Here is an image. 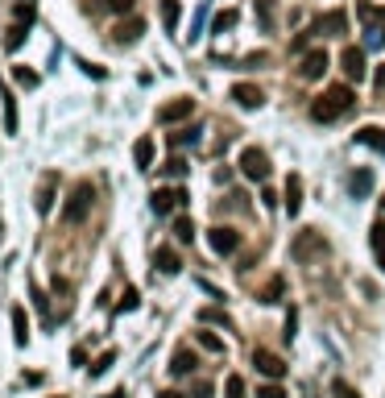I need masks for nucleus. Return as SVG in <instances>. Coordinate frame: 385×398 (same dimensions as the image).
I'll use <instances>...</instances> for the list:
<instances>
[{"label":"nucleus","instance_id":"nucleus-1","mask_svg":"<svg viewBox=\"0 0 385 398\" xmlns=\"http://www.w3.org/2000/svg\"><path fill=\"white\" fill-rule=\"evenodd\" d=\"M356 108V91L348 88V84H332V88L323 91L315 104H311V121H319V125H327V121H340Z\"/></svg>","mask_w":385,"mask_h":398},{"label":"nucleus","instance_id":"nucleus-2","mask_svg":"<svg viewBox=\"0 0 385 398\" xmlns=\"http://www.w3.org/2000/svg\"><path fill=\"white\" fill-rule=\"evenodd\" d=\"M91 204H95V187H91V183H75V191H71V199H67V208H62V220L83 224L87 212H91Z\"/></svg>","mask_w":385,"mask_h":398},{"label":"nucleus","instance_id":"nucleus-3","mask_svg":"<svg viewBox=\"0 0 385 398\" xmlns=\"http://www.w3.org/2000/svg\"><path fill=\"white\" fill-rule=\"evenodd\" d=\"M241 175L253 178V183H265V178H269V158H265V150H257V145L241 150Z\"/></svg>","mask_w":385,"mask_h":398},{"label":"nucleus","instance_id":"nucleus-4","mask_svg":"<svg viewBox=\"0 0 385 398\" xmlns=\"http://www.w3.org/2000/svg\"><path fill=\"white\" fill-rule=\"evenodd\" d=\"M149 204H154V212H158V216H170L174 208H182V204H187V191H182V187H162V191H154V195H149Z\"/></svg>","mask_w":385,"mask_h":398},{"label":"nucleus","instance_id":"nucleus-5","mask_svg":"<svg viewBox=\"0 0 385 398\" xmlns=\"http://www.w3.org/2000/svg\"><path fill=\"white\" fill-rule=\"evenodd\" d=\"M191 112H195V100H191V95H178V100H170V104L158 108V121H162V125H178V121H187Z\"/></svg>","mask_w":385,"mask_h":398},{"label":"nucleus","instance_id":"nucleus-6","mask_svg":"<svg viewBox=\"0 0 385 398\" xmlns=\"http://www.w3.org/2000/svg\"><path fill=\"white\" fill-rule=\"evenodd\" d=\"M208 245H212L219 258H228V253H236V245H241V232L219 224V228H212V232H208Z\"/></svg>","mask_w":385,"mask_h":398},{"label":"nucleus","instance_id":"nucleus-7","mask_svg":"<svg viewBox=\"0 0 385 398\" xmlns=\"http://www.w3.org/2000/svg\"><path fill=\"white\" fill-rule=\"evenodd\" d=\"M344 29H348V17H344L340 8H332V13H323V17H315V34H323V38H340Z\"/></svg>","mask_w":385,"mask_h":398},{"label":"nucleus","instance_id":"nucleus-8","mask_svg":"<svg viewBox=\"0 0 385 398\" xmlns=\"http://www.w3.org/2000/svg\"><path fill=\"white\" fill-rule=\"evenodd\" d=\"M344 187H348V195H352V199H365V195L373 191V166H360V171H352V175L344 178Z\"/></svg>","mask_w":385,"mask_h":398},{"label":"nucleus","instance_id":"nucleus-9","mask_svg":"<svg viewBox=\"0 0 385 398\" xmlns=\"http://www.w3.org/2000/svg\"><path fill=\"white\" fill-rule=\"evenodd\" d=\"M253 365L265 373V378H273V382H278V378H286V361H282V357H273L269 349H257V353H253Z\"/></svg>","mask_w":385,"mask_h":398},{"label":"nucleus","instance_id":"nucleus-10","mask_svg":"<svg viewBox=\"0 0 385 398\" xmlns=\"http://www.w3.org/2000/svg\"><path fill=\"white\" fill-rule=\"evenodd\" d=\"M299 75H302V79H323V75H327V54H323V50H311V54H302Z\"/></svg>","mask_w":385,"mask_h":398},{"label":"nucleus","instance_id":"nucleus-11","mask_svg":"<svg viewBox=\"0 0 385 398\" xmlns=\"http://www.w3.org/2000/svg\"><path fill=\"white\" fill-rule=\"evenodd\" d=\"M340 67H344V75L356 84V79H365V50L360 46H348L340 54Z\"/></svg>","mask_w":385,"mask_h":398},{"label":"nucleus","instance_id":"nucleus-12","mask_svg":"<svg viewBox=\"0 0 385 398\" xmlns=\"http://www.w3.org/2000/svg\"><path fill=\"white\" fill-rule=\"evenodd\" d=\"M232 100H236L241 108H249V112H253V108L265 104V91L257 88V84H236V88H232Z\"/></svg>","mask_w":385,"mask_h":398},{"label":"nucleus","instance_id":"nucleus-13","mask_svg":"<svg viewBox=\"0 0 385 398\" xmlns=\"http://www.w3.org/2000/svg\"><path fill=\"white\" fill-rule=\"evenodd\" d=\"M356 141H360L365 150H373V154H381L385 158V129L381 125H365V129L356 133Z\"/></svg>","mask_w":385,"mask_h":398},{"label":"nucleus","instance_id":"nucleus-14","mask_svg":"<svg viewBox=\"0 0 385 398\" xmlns=\"http://www.w3.org/2000/svg\"><path fill=\"white\" fill-rule=\"evenodd\" d=\"M141 34H145V21H141V17H128V21L116 25V42H121V46H133Z\"/></svg>","mask_w":385,"mask_h":398},{"label":"nucleus","instance_id":"nucleus-15","mask_svg":"<svg viewBox=\"0 0 385 398\" xmlns=\"http://www.w3.org/2000/svg\"><path fill=\"white\" fill-rule=\"evenodd\" d=\"M286 212L290 216L302 212V178L299 175H286Z\"/></svg>","mask_w":385,"mask_h":398},{"label":"nucleus","instance_id":"nucleus-16","mask_svg":"<svg viewBox=\"0 0 385 398\" xmlns=\"http://www.w3.org/2000/svg\"><path fill=\"white\" fill-rule=\"evenodd\" d=\"M195 365H199V361H195V353H191V349H178V353L170 357V373H174V378L195 373Z\"/></svg>","mask_w":385,"mask_h":398},{"label":"nucleus","instance_id":"nucleus-17","mask_svg":"<svg viewBox=\"0 0 385 398\" xmlns=\"http://www.w3.org/2000/svg\"><path fill=\"white\" fill-rule=\"evenodd\" d=\"M54 183H58V175H46L42 178V187H38V199H34V208H38V212H50V208H54Z\"/></svg>","mask_w":385,"mask_h":398},{"label":"nucleus","instance_id":"nucleus-18","mask_svg":"<svg viewBox=\"0 0 385 398\" xmlns=\"http://www.w3.org/2000/svg\"><path fill=\"white\" fill-rule=\"evenodd\" d=\"M154 265H158V270H162V274H178V270H182V258H178V253H174L170 245H162V249H158V253H154Z\"/></svg>","mask_w":385,"mask_h":398},{"label":"nucleus","instance_id":"nucleus-19","mask_svg":"<svg viewBox=\"0 0 385 398\" xmlns=\"http://www.w3.org/2000/svg\"><path fill=\"white\" fill-rule=\"evenodd\" d=\"M133 162H137L141 171H149V166H154V141H149V137H141V141L133 145Z\"/></svg>","mask_w":385,"mask_h":398},{"label":"nucleus","instance_id":"nucleus-20","mask_svg":"<svg viewBox=\"0 0 385 398\" xmlns=\"http://www.w3.org/2000/svg\"><path fill=\"white\" fill-rule=\"evenodd\" d=\"M178 21H182V4H178V0H162V25H166V29H178Z\"/></svg>","mask_w":385,"mask_h":398},{"label":"nucleus","instance_id":"nucleus-21","mask_svg":"<svg viewBox=\"0 0 385 398\" xmlns=\"http://www.w3.org/2000/svg\"><path fill=\"white\" fill-rule=\"evenodd\" d=\"M236 21H241V13H236V8H224V13H215L212 34H228V29H236Z\"/></svg>","mask_w":385,"mask_h":398},{"label":"nucleus","instance_id":"nucleus-22","mask_svg":"<svg viewBox=\"0 0 385 398\" xmlns=\"http://www.w3.org/2000/svg\"><path fill=\"white\" fill-rule=\"evenodd\" d=\"M13 336H17V345H29V319H25V307H13Z\"/></svg>","mask_w":385,"mask_h":398},{"label":"nucleus","instance_id":"nucleus-23","mask_svg":"<svg viewBox=\"0 0 385 398\" xmlns=\"http://www.w3.org/2000/svg\"><path fill=\"white\" fill-rule=\"evenodd\" d=\"M0 100H4V129L17 133V100H13V91L0 88Z\"/></svg>","mask_w":385,"mask_h":398},{"label":"nucleus","instance_id":"nucleus-24","mask_svg":"<svg viewBox=\"0 0 385 398\" xmlns=\"http://www.w3.org/2000/svg\"><path fill=\"white\" fill-rule=\"evenodd\" d=\"M306 253H327V245L319 237H299L295 241V258H306Z\"/></svg>","mask_w":385,"mask_h":398},{"label":"nucleus","instance_id":"nucleus-25","mask_svg":"<svg viewBox=\"0 0 385 398\" xmlns=\"http://www.w3.org/2000/svg\"><path fill=\"white\" fill-rule=\"evenodd\" d=\"M369 245H373V253H377V265L385 270V224H373V228H369Z\"/></svg>","mask_w":385,"mask_h":398},{"label":"nucleus","instance_id":"nucleus-26","mask_svg":"<svg viewBox=\"0 0 385 398\" xmlns=\"http://www.w3.org/2000/svg\"><path fill=\"white\" fill-rule=\"evenodd\" d=\"M199 125H187V129H178V133H170V145H195L199 141Z\"/></svg>","mask_w":385,"mask_h":398},{"label":"nucleus","instance_id":"nucleus-27","mask_svg":"<svg viewBox=\"0 0 385 398\" xmlns=\"http://www.w3.org/2000/svg\"><path fill=\"white\" fill-rule=\"evenodd\" d=\"M13 84H17V88H38V71H25V67H13Z\"/></svg>","mask_w":385,"mask_h":398},{"label":"nucleus","instance_id":"nucleus-28","mask_svg":"<svg viewBox=\"0 0 385 398\" xmlns=\"http://www.w3.org/2000/svg\"><path fill=\"white\" fill-rule=\"evenodd\" d=\"M385 46V29L377 25H365V50H381Z\"/></svg>","mask_w":385,"mask_h":398},{"label":"nucleus","instance_id":"nucleus-29","mask_svg":"<svg viewBox=\"0 0 385 398\" xmlns=\"http://www.w3.org/2000/svg\"><path fill=\"white\" fill-rule=\"evenodd\" d=\"M174 237H178V241H195V224L187 220V216H178V220H174Z\"/></svg>","mask_w":385,"mask_h":398},{"label":"nucleus","instance_id":"nucleus-30","mask_svg":"<svg viewBox=\"0 0 385 398\" xmlns=\"http://www.w3.org/2000/svg\"><path fill=\"white\" fill-rule=\"evenodd\" d=\"M112 361H116V353H112V349H108V353H100V357H95V365H91V378L108 373V369H112Z\"/></svg>","mask_w":385,"mask_h":398},{"label":"nucleus","instance_id":"nucleus-31","mask_svg":"<svg viewBox=\"0 0 385 398\" xmlns=\"http://www.w3.org/2000/svg\"><path fill=\"white\" fill-rule=\"evenodd\" d=\"M282 291H286V282H282V278H273V282L261 291V303H278V295H282Z\"/></svg>","mask_w":385,"mask_h":398},{"label":"nucleus","instance_id":"nucleus-32","mask_svg":"<svg viewBox=\"0 0 385 398\" xmlns=\"http://www.w3.org/2000/svg\"><path fill=\"white\" fill-rule=\"evenodd\" d=\"M224 394L228 398H245V382H241V373H232V378L224 382Z\"/></svg>","mask_w":385,"mask_h":398},{"label":"nucleus","instance_id":"nucleus-33","mask_svg":"<svg viewBox=\"0 0 385 398\" xmlns=\"http://www.w3.org/2000/svg\"><path fill=\"white\" fill-rule=\"evenodd\" d=\"M199 345H203L208 353H224V340H219L215 332H199Z\"/></svg>","mask_w":385,"mask_h":398},{"label":"nucleus","instance_id":"nucleus-34","mask_svg":"<svg viewBox=\"0 0 385 398\" xmlns=\"http://www.w3.org/2000/svg\"><path fill=\"white\" fill-rule=\"evenodd\" d=\"M199 319H203V324H224V328H228V315H224L219 307H203L199 311Z\"/></svg>","mask_w":385,"mask_h":398},{"label":"nucleus","instance_id":"nucleus-35","mask_svg":"<svg viewBox=\"0 0 385 398\" xmlns=\"http://www.w3.org/2000/svg\"><path fill=\"white\" fill-rule=\"evenodd\" d=\"M203 25H208V4H203V8H199V17H195V25H191V34H187V38H191V42H195V38H199V34H203Z\"/></svg>","mask_w":385,"mask_h":398},{"label":"nucleus","instance_id":"nucleus-36","mask_svg":"<svg viewBox=\"0 0 385 398\" xmlns=\"http://www.w3.org/2000/svg\"><path fill=\"white\" fill-rule=\"evenodd\" d=\"M257 13H261V29H269V25H273V8H269V0H257Z\"/></svg>","mask_w":385,"mask_h":398},{"label":"nucleus","instance_id":"nucleus-37","mask_svg":"<svg viewBox=\"0 0 385 398\" xmlns=\"http://www.w3.org/2000/svg\"><path fill=\"white\" fill-rule=\"evenodd\" d=\"M187 171H191V166H187L182 158H170V162H166V175H170V178H182Z\"/></svg>","mask_w":385,"mask_h":398},{"label":"nucleus","instance_id":"nucleus-38","mask_svg":"<svg viewBox=\"0 0 385 398\" xmlns=\"http://www.w3.org/2000/svg\"><path fill=\"white\" fill-rule=\"evenodd\" d=\"M295 332H299V315H295V307L286 311V332H282V336H286V340H295Z\"/></svg>","mask_w":385,"mask_h":398},{"label":"nucleus","instance_id":"nucleus-39","mask_svg":"<svg viewBox=\"0 0 385 398\" xmlns=\"http://www.w3.org/2000/svg\"><path fill=\"white\" fill-rule=\"evenodd\" d=\"M79 67H83V75H91V79H104V67H95V62H87V58H79Z\"/></svg>","mask_w":385,"mask_h":398},{"label":"nucleus","instance_id":"nucleus-40","mask_svg":"<svg viewBox=\"0 0 385 398\" xmlns=\"http://www.w3.org/2000/svg\"><path fill=\"white\" fill-rule=\"evenodd\" d=\"M261 204L273 212V208H278V191H273V187H265V191H261Z\"/></svg>","mask_w":385,"mask_h":398},{"label":"nucleus","instance_id":"nucleus-41","mask_svg":"<svg viewBox=\"0 0 385 398\" xmlns=\"http://www.w3.org/2000/svg\"><path fill=\"white\" fill-rule=\"evenodd\" d=\"M257 398H286V390L273 382V386H261V394H257Z\"/></svg>","mask_w":385,"mask_h":398},{"label":"nucleus","instance_id":"nucleus-42","mask_svg":"<svg viewBox=\"0 0 385 398\" xmlns=\"http://www.w3.org/2000/svg\"><path fill=\"white\" fill-rule=\"evenodd\" d=\"M133 307H137V291H125V299L116 303V311H133Z\"/></svg>","mask_w":385,"mask_h":398},{"label":"nucleus","instance_id":"nucleus-43","mask_svg":"<svg viewBox=\"0 0 385 398\" xmlns=\"http://www.w3.org/2000/svg\"><path fill=\"white\" fill-rule=\"evenodd\" d=\"M108 8H112V13H128V8H133V0H108Z\"/></svg>","mask_w":385,"mask_h":398},{"label":"nucleus","instance_id":"nucleus-44","mask_svg":"<svg viewBox=\"0 0 385 398\" xmlns=\"http://www.w3.org/2000/svg\"><path fill=\"white\" fill-rule=\"evenodd\" d=\"M332 390H336V398H356V394H352V386H344V382H336Z\"/></svg>","mask_w":385,"mask_h":398},{"label":"nucleus","instance_id":"nucleus-45","mask_svg":"<svg viewBox=\"0 0 385 398\" xmlns=\"http://www.w3.org/2000/svg\"><path fill=\"white\" fill-rule=\"evenodd\" d=\"M158 398H187V394H178V390H162Z\"/></svg>","mask_w":385,"mask_h":398},{"label":"nucleus","instance_id":"nucleus-46","mask_svg":"<svg viewBox=\"0 0 385 398\" xmlns=\"http://www.w3.org/2000/svg\"><path fill=\"white\" fill-rule=\"evenodd\" d=\"M21 4H34V0H21Z\"/></svg>","mask_w":385,"mask_h":398},{"label":"nucleus","instance_id":"nucleus-47","mask_svg":"<svg viewBox=\"0 0 385 398\" xmlns=\"http://www.w3.org/2000/svg\"><path fill=\"white\" fill-rule=\"evenodd\" d=\"M381 204H385V199H381Z\"/></svg>","mask_w":385,"mask_h":398}]
</instances>
